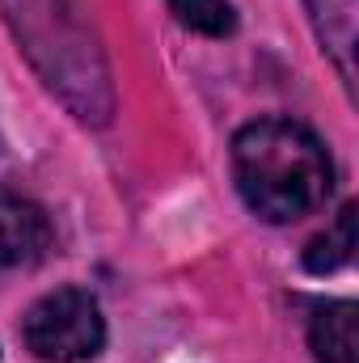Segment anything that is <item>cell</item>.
Returning a JSON list of instances; mask_svg holds the SVG:
<instances>
[{
  "label": "cell",
  "instance_id": "6da1fadb",
  "mask_svg": "<svg viewBox=\"0 0 359 363\" xmlns=\"http://www.w3.org/2000/svg\"><path fill=\"white\" fill-rule=\"evenodd\" d=\"M233 178L245 207L267 224L313 216L330 190L334 165L326 144L292 118H258L233 140Z\"/></svg>",
  "mask_w": 359,
  "mask_h": 363
},
{
  "label": "cell",
  "instance_id": "277c9868",
  "mask_svg": "<svg viewBox=\"0 0 359 363\" xmlns=\"http://www.w3.org/2000/svg\"><path fill=\"white\" fill-rule=\"evenodd\" d=\"M359 308L351 300L321 304L309 321V347L321 363H359V338H355Z\"/></svg>",
  "mask_w": 359,
  "mask_h": 363
},
{
  "label": "cell",
  "instance_id": "7a4b0ae2",
  "mask_svg": "<svg viewBox=\"0 0 359 363\" xmlns=\"http://www.w3.org/2000/svg\"><path fill=\"white\" fill-rule=\"evenodd\" d=\"M21 338L43 363H85L106 347V321L89 291L60 287L26 313Z\"/></svg>",
  "mask_w": 359,
  "mask_h": 363
},
{
  "label": "cell",
  "instance_id": "8992f818",
  "mask_svg": "<svg viewBox=\"0 0 359 363\" xmlns=\"http://www.w3.org/2000/svg\"><path fill=\"white\" fill-rule=\"evenodd\" d=\"M351 250H355V203H347L338 211V224L330 233H321L317 241H309L304 250V271L313 274H330L338 267L351 262Z\"/></svg>",
  "mask_w": 359,
  "mask_h": 363
},
{
  "label": "cell",
  "instance_id": "3957f363",
  "mask_svg": "<svg viewBox=\"0 0 359 363\" xmlns=\"http://www.w3.org/2000/svg\"><path fill=\"white\" fill-rule=\"evenodd\" d=\"M47 250H51V220H47V211L34 199L0 186V267L4 271L34 267V262L47 258Z\"/></svg>",
  "mask_w": 359,
  "mask_h": 363
},
{
  "label": "cell",
  "instance_id": "5b68a950",
  "mask_svg": "<svg viewBox=\"0 0 359 363\" xmlns=\"http://www.w3.org/2000/svg\"><path fill=\"white\" fill-rule=\"evenodd\" d=\"M313 30L321 47L334 55L338 72L351 81L355 77V30H359V0H304Z\"/></svg>",
  "mask_w": 359,
  "mask_h": 363
},
{
  "label": "cell",
  "instance_id": "52a82bcc",
  "mask_svg": "<svg viewBox=\"0 0 359 363\" xmlns=\"http://www.w3.org/2000/svg\"><path fill=\"white\" fill-rule=\"evenodd\" d=\"M170 13L186 30L207 34V38H224L237 30V9L228 0H170Z\"/></svg>",
  "mask_w": 359,
  "mask_h": 363
}]
</instances>
